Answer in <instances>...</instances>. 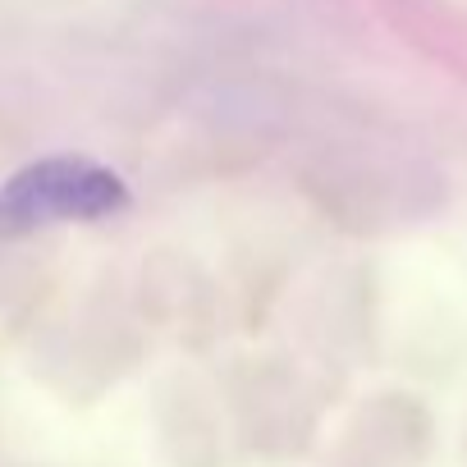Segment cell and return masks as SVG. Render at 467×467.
<instances>
[{
	"instance_id": "cell-1",
	"label": "cell",
	"mask_w": 467,
	"mask_h": 467,
	"mask_svg": "<svg viewBox=\"0 0 467 467\" xmlns=\"http://www.w3.org/2000/svg\"><path fill=\"white\" fill-rule=\"evenodd\" d=\"M124 206L129 188L115 170L88 156H47L0 183V239H19L65 220H101Z\"/></svg>"
}]
</instances>
